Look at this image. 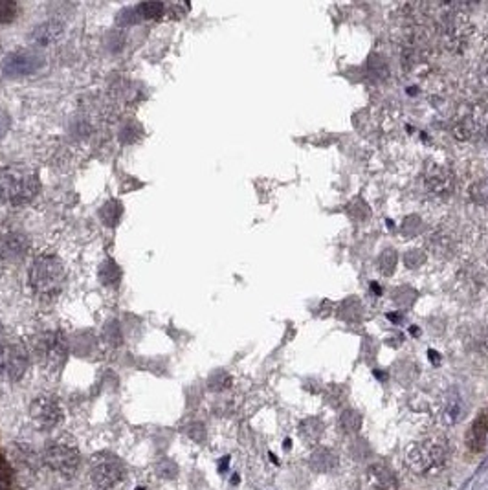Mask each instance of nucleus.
I'll return each mask as SVG.
<instances>
[{
    "label": "nucleus",
    "mask_w": 488,
    "mask_h": 490,
    "mask_svg": "<svg viewBox=\"0 0 488 490\" xmlns=\"http://www.w3.org/2000/svg\"><path fill=\"white\" fill-rule=\"evenodd\" d=\"M123 474H125L123 463L112 454H98V456L92 457L90 478H92L94 485L98 489H112L114 485H118L123 479Z\"/></svg>",
    "instance_id": "3"
},
{
    "label": "nucleus",
    "mask_w": 488,
    "mask_h": 490,
    "mask_svg": "<svg viewBox=\"0 0 488 490\" xmlns=\"http://www.w3.org/2000/svg\"><path fill=\"white\" fill-rule=\"evenodd\" d=\"M120 275H121L120 268H118V265H116L114 261L103 262L101 268H99V281L105 283V285H118Z\"/></svg>",
    "instance_id": "12"
},
{
    "label": "nucleus",
    "mask_w": 488,
    "mask_h": 490,
    "mask_svg": "<svg viewBox=\"0 0 488 490\" xmlns=\"http://www.w3.org/2000/svg\"><path fill=\"white\" fill-rule=\"evenodd\" d=\"M164 13V4L160 2H144L134 10V15H138V19H158Z\"/></svg>",
    "instance_id": "14"
},
{
    "label": "nucleus",
    "mask_w": 488,
    "mask_h": 490,
    "mask_svg": "<svg viewBox=\"0 0 488 490\" xmlns=\"http://www.w3.org/2000/svg\"><path fill=\"white\" fill-rule=\"evenodd\" d=\"M28 367L26 349L17 342H0V373L10 380H18Z\"/></svg>",
    "instance_id": "6"
},
{
    "label": "nucleus",
    "mask_w": 488,
    "mask_h": 490,
    "mask_svg": "<svg viewBox=\"0 0 488 490\" xmlns=\"http://www.w3.org/2000/svg\"><path fill=\"white\" fill-rule=\"evenodd\" d=\"M64 34L63 23L59 21H47V23L39 24L31 34V40L39 46H50L53 42H57L61 39V35Z\"/></svg>",
    "instance_id": "9"
},
{
    "label": "nucleus",
    "mask_w": 488,
    "mask_h": 490,
    "mask_svg": "<svg viewBox=\"0 0 488 490\" xmlns=\"http://www.w3.org/2000/svg\"><path fill=\"white\" fill-rule=\"evenodd\" d=\"M17 17V4L12 0H0V23H12Z\"/></svg>",
    "instance_id": "15"
},
{
    "label": "nucleus",
    "mask_w": 488,
    "mask_h": 490,
    "mask_svg": "<svg viewBox=\"0 0 488 490\" xmlns=\"http://www.w3.org/2000/svg\"><path fill=\"white\" fill-rule=\"evenodd\" d=\"M44 463L52 468L53 472H59L70 478L77 472L81 457L79 452L74 446L61 445V443H50L44 448Z\"/></svg>",
    "instance_id": "4"
},
{
    "label": "nucleus",
    "mask_w": 488,
    "mask_h": 490,
    "mask_svg": "<svg viewBox=\"0 0 488 490\" xmlns=\"http://www.w3.org/2000/svg\"><path fill=\"white\" fill-rule=\"evenodd\" d=\"M39 354L48 365H61L66 358V342L59 332H47L39 338Z\"/></svg>",
    "instance_id": "8"
},
{
    "label": "nucleus",
    "mask_w": 488,
    "mask_h": 490,
    "mask_svg": "<svg viewBox=\"0 0 488 490\" xmlns=\"http://www.w3.org/2000/svg\"><path fill=\"white\" fill-rule=\"evenodd\" d=\"M44 59L34 50H17L8 53L2 61V72L8 77H26L39 72Z\"/></svg>",
    "instance_id": "5"
},
{
    "label": "nucleus",
    "mask_w": 488,
    "mask_h": 490,
    "mask_svg": "<svg viewBox=\"0 0 488 490\" xmlns=\"http://www.w3.org/2000/svg\"><path fill=\"white\" fill-rule=\"evenodd\" d=\"M29 413H31V419L35 421V424L42 428V430H52L63 419L61 406L53 399H50V397L35 399L31 406H29Z\"/></svg>",
    "instance_id": "7"
},
{
    "label": "nucleus",
    "mask_w": 488,
    "mask_h": 490,
    "mask_svg": "<svg viewBox=\"0 0 488 490\" xmlns=\"http://www.w3.org/2000/svg\"><path fill=\"white\" fill-rule=\"evenodd\" d=\"M121 213H123V208H121L120 200H109V202L99 210L101 221H103V224L110 226V228L120 223Z\"/></svg>",
    "instance_id": "11"
},
{
    "label": "nucleus",
    "mask_w": 488,
    "mask_h": 490,
    "mask_svg": "<svg viewBox=\"0 0 488 490\" xmlns=\"http://www.w3.org/2000/svg\"><path fill=\"white\" fill-rule=\"evenodd\" d=\"M26 243L21 235H10L4 243H2V250H4V257H21L24 254Z\"/></svg>",
    "instance_id": "13"
},
{
    "label": "nucleus",
    "mask_w": 488,
    "mask_h": 490,
    "mask_svg": "<svg viewBox=\"0 0 488 490\" xmlns=\"http://www.w3.org/2000/svg\"><path fill=\"white\" fill-rule=\"evenodd\" d=\"M488 437V413H481L466 433V445L474 452L485 448Z\"/></svg>",
    "instance_id": "10"
},
{
    "label": "nucleus",
    "mask_w": 488,
    "mask_h": 490,
    "mask_svg": "<svg viewBox=\"0 0 488 490\" xmlns=\"http://www.w3.org/2000/svg\"><path fill=\"white\" fill-rule=\"evenodd\" d=\"M64 280L63 265L57 257L42 256L37 257L29 270V283L34 291L40 296H52L61 291Z\"/></svg>",
    "instance_id": "1"
},
{
    "label": "nucleus",
    "mask_w": 488,
    "mask_h": 490,
    "mask_svg": "<svg viewBox=\"0 0 488 490\" xmlns=\"http://www.w3.org/2000/svg\"><path fill=\"white\" fill-rule=\"evenodd\" d=\"M188 433H190L193 439L198 441V443H201V441L204 439V435H206V432H204V426H202V424H191V426L188 428Z\"/></svg>",
    "instance_id": "18"
},
{
    "label": "nucleus",
    "mask_w": 488,
    "mask_h": 490,
    "mask_svg": "<svg viewBox=\"0 0 488 490\" xmlns=\"http://www.w3.org/2000/svg\"><path fill=\"white\" fill-rule=\"evenodd\" d=\"M0 490H12V468L0 454Z\"/></svg>",
    "instance_id": "16"
},
{
    "label": "nucleus",
    "mask_w": 488,
    "mask_h": 490,
    "mask_svg": "<svg viewBox=\"0 0 488 490\" xmlns=\"http://www.w3.org/2000/svg\"><path fill=\"white\" fill-rule=\"evenodd\" d=\"M158 476H162V478L166 479H171L177 476V472H179V467L175 465V463L171 461V459H162L160 463H158Z\"/></svg>",
    "instance_id": "17"
},
{
    "label": "nucleus",
    "mask_w": 488,
    "mask_h": 490,
    "mask_svg": "<svg viewBox=\"0 0 488 490\" xmlns=\"http://www.w3.org/2000/svg\"><path fill=\"white\" fill-rule=\"evenodd\" d=\"M8 129H10V118H8L2 110H0V138L4 136L8 132Z\"/></svg>",
    "instance_id": "19"
},
{
    "label": "nucleus",
    "mask_w": 488,
    "mask_h": 490,
    "mask_svg": "<svg viewBox=\"0 0 488 490\" xmlns=\"http://www.w3.org/2000/svg\"><path fill=\"white\" fill-rule=\"evenodd\" d=\"M2 257H4V250H2V243H0V262H2Z\"/></svg>",
    "instance_id": "20"
},
{
    "label": "nucleus",
    "mask_w": 488,
    "mask_h": 490,
    "mask_svg": "<svg viewBox=\"0 0 488 490\" xmlns=\"http://www.w3.org/2000/svg\"><path fill=\"white\" fill-rule=\"evenodd\" d=\"M37 189H39V184L35 175L13 171L0 178V197L13 206L29 202L37 193Z\"/></svg>",
    "instance_id": "2"
}]
</instances>
